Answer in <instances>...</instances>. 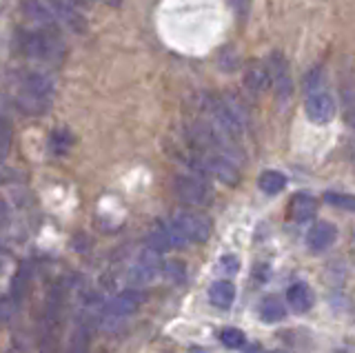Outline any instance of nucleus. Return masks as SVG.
Listing matches in <instances>:
<instances>
[{"label":"nucleus","mask_w":355,"mask_h":353,"mask_svg":"<svg viewBox=\"0 0 355 353\" xmlns=\"http://www.w3.org/2000/svg\"><path fill=\"white\" fill-rule=\"evenodd\" d=\"M18 49L29 60H38L44 64H60L64 58V47L60 42V36L53 34V31H40V29L20 31Z\"/></svg>","instance_id":"obj_2"},{"label":"nucleus","mask_w":355,"mask_h":353,"mask_svg":"<svg viewBox=\"0 0 355 353\" xmlns=\"http://www.w3.org/2000/svg\"><path fill=\"white\" fill-rule=\"evenodd\" d=\"M22 16L33 25V29L58 34V18L53 16L51 7L42 0H22Z\"/></svg>","instance_id":"obj_10"},{"label":"nucleus","mask_w":355,"mask_h":353,"mask_svg":"<svg viewBox=\"0 0 355 353\" xmlns=\"http://www.w3.org/2000/svg\"><path fill=\"white\" fill-rule=\"evenodd\" d=\"M318 214V200L311 193H295L288 203V218L297 225L311 223Z\"/></svg>","instance_id":"obj_13"},{"label":"nucleus","mask_w":355,"mask_h":353,"mask_svg":"<svg viewBox=\"0 0 355 353\" xmlns=\"http://www.w3.org/2000/svg\"><path fill=\"white\" fill-rule=\"evenodd\" d=\"M266 67H269V76H271V87L275 89L277 98L280 101H288L293 94V80H291V69H288V62L282 53H273L266 62Z\"/></svg>","instance_id":"obj_8"},{"label":"nucleus","mask_w":355,"mask_h":353,"mask_svg":"<svg viewBox=\"0 0 355 353\" xmlns=\"http://www.w3.org/2000/svg\"><path fill=\"white\" fill-rule=\"evenodd\" d=\"M53 92L55 89L49 76L40 71H29L18 80L16 107L27 116H42L51 109Z\"/></svg>","instance_id":"obj_1"},{"label":"nucleus","mask_w":355,"mask_h":353,"mask_svg":"<svg viewBox=\"0 0 355 353\" xmlns=\"http://www.w3.org/2000/svg\"><path fill=\"white\" fill-rule=\"evenodd\" d=\"M171 225L180 231L187 242H196V245H202L211 236V220L193 209H182V212L173 214Z\"/></svg>","instance_id":"obj_5"},{"label":"nucleus","mask_w":355,"mask_h":353,"mask_svg":"<svg viewBox=\"0 0 355 353\" xmlns=\"http://www.w3.org/2000/svg\"><path fill=\"white\" fill-rule=\"evenodd\" d=\"M49 5H67V7H87V0H49Z\"/></svg>","instance_id":"obj_29"},{"label":"nucleus","mask_w":355,"mask_h":353,"mask_svg":"<svg viewBox=\"0 0 355 353\" xmlns=\"http://www.w3.org/2000/svg\"><path fill=\"white\" fill-rule=\"evenodd\" d=\"M322 83H324V71L320 67L309 71L306 80H304V87H306V94H313V92H322Z\"/></svg>","instance_id":"obj_27"},{"label":"nucleus","mask_w":355,"mask_h":353,"mask_svg":"<svg viewBox=\"0 0 355 353\" xmlns=\"http://www.w3.org/2000/svg\"><path fill=\"white\" fill-rule=\"evenodd\" d=\"M229 3V7L233 9V12H236L240 18H244L249 14V7H251V0H227Z\"/></svg>","instance_id":"obj_28"},{"label":"nucleus","mask_w":355,"mask_h":353,"mask_svg":"<svg viewBox=\"0 0 355 353\" xmlns=\"http://www.w3.org/2000/svg\"><path fill=\"white\" fill-rule=\"evenodd\" d=\"M244 87L253 94H262L271 87V76L269 67L262 60H251L244 69Z\"/></svg>","instance_id":"obj_14"},{"label":"nucleus","mask_w":355,"mask_h":353,"mask_svg":"<svg viewBox=\"0 0 355 353\" xmlns=\"http://www.w3.org/2000/svg\"><path fill=\"white\" fill-rule=\"evenodd\" d=\"M191 353H209V351H205V349H193Z\"/></svg>","instance_id":"obj_32"},{"label":"nucleus","mask_w":355,"mask_h":353,"mask_svg":"<svg viewBox=\"0 0 355 353\" xmlns=\"http://www.w3.org/2000/svg\"><path fill=\"white\" fill-rule=\"evenodd\" d=\"M236 300V286L229 280H216L209 286V302L218 309H229Z\"/></svg>","instance_id":"obj_16"},{"label":"nucleus","mask_w":355,"mask_h":353,"mask_svg":"<svg viewBox=\"0 0 355 353\" xmlns=\"http://www.w3.org/2000/svg\"><path fill=\"white\" fill-rule=\"evenodd\" d=\"M162 275L169 282H175V284H180L184 282L187 278V267H184V262L180 260H169V262H162Z\"/></svg>","instance_id":"obj_20"},{"label":"nucleus","mask_w":355,"mask_h":353,"mask_svg":"<svg viewBox=\"0 0 355 353\" xmlns=\"http://www.w3.org/2000/svg\"><path fill=\"white\" fill-rule=\"evenodd\" d=\"M218 271L222 273V275H236L238 271H240V260H238V256H233V253H227V256H222L220 260H218Z\"/></svg>","instance_id":"obj_24"},{"label":"nucleus","mask_w":355,"mask_h":353,"mask_svg":"<svg viewBox=\"0 0 355 353\" xmlns=\"http://www.w3.org/2000/svg\"><path fill=\"white\" fill-rule=\"evenodd\" d=\"M11 149V127L7 120L0 116V158H5Z\"/></svg>","instance_id":"obj_26"},{"label":"nucleus","mask_w":355,"mask_h":353,"mask_svg":"<svg viewBox=\"0 0 355 353\" xmlns=\"http://www.w3.org/2000/svg\"><path fill=\"white\" fill-rule=\"evenodd\" d=\"M258 313H260L262 322L273 325V322H280V320H284L286 307L277 295H266V298H262V302L258 307Z\"/></svg>","instance_id":"obj_17"},{"label":"nucleus","mask_w":355,"mask_h":353,"mask_svg":"<svg viewBox=\"0 0 355 353\" xmlns=\"http://www.w3.org/2000/svg\"><path fill=\"white\" fill-rule=\"evenodd\" d=\"M271 353H284V351H271Z\"/></svg>","instance_id":"obj_33"},{"label":"nucleus","mask_w":355,"mask_h":353,"mask_svg":"<svg viewBox=\"0 0 355 353\" xmlns=\"http://www.w3.org/2000/svg\"><path fill=\"white\" fill-rule=\"evenodd\" d=\"M158 275H162L160 253L153 251L151 247H144L127 271V282L131 284V289H142V286L151 284Z\"/></svg>","instance_id":"obj_4"},{"label":"nucleus","mask_w":355,"mask_h":353,"mask_svg":"<svg viewBox=\"0 0 355 353\" xmlns=\"http://www.w3.org/2000/svg\"><path fill=\"white\" fill-rule=\"evenodd\" d=\"M304 112L306 118L315 125H327L336 118V101L331 98V94L322 92H313L306 94V103H304Z\"/></svg>","instance_id":"obj_9"},{"label":"nucleus","mask_w":355,"mask_h":353,"mask_svg":"<svg viewBox=\"0 0 355 353\" xmlns=\"http://www.w3.org/2000/svg\"><path fill=\"white\" fill-rule=\"evenodd\" d=\"M69 353H89V329L85 325H78L71 334Z\"/></svg>","instance_id":"obj_21"},{"label":"nucleus","mask_w":355,"mask_h":353,"mask_svg":"<svg viewBox=\"0 0 355 353\" xmlns=\"http://www.w3.org/2000/svg\"><path fill=\"white\" fill-rule=\"evenodd\" d=\"M105 5H109V7H120L122 5V0H103Z\"/></svg>","instance_id":"obj_31"},{"label":"nucleus","mask_w":355,"mask_h":353,"mask_svg":"<svg viewBox=\"0 0 355 353\" xmlns=\"http://www.w3.org/2000/svg\"><path fill=\"white\" fill-rule=\"evenodd\" d=\"M7 220H9V212H7V205L0 200V229H3L7 225Z\"/></svg>","instance_id":"obj_30"},{"label":"nucleus","mask_w":355,"mask_h":353,"mask_svg":"<svg viewBox=\"0 0 355 353\" xmlns=\"http://www.w3.org/2000/svg\"><path fill=\"white\" fill-rule=\"evenodd\" d=\"M286 302L295 313H306L311 307L315 304L313 289L306 282H295L286 289Z\"/></svg>","instance_id":"obj_15"},{"label":"nucleus","mask_w":355,"mask_h":353,"mask_svg":"<svg viewBox=\"0 0 355 353\" xmlns=\"http://www.w3.org/2000/svg\"><path fill=\"white\" fill-rule=\"evenodd\" d=\"M147 247H151L153 251L158 253H164L169 249H182L187 247V240L180 236V231H178L171 223H153L149 234H147Z\"/></svg>","instance_id":"obj_7"},{"label":"nucleus","mask_w":355,"mask_h":353,"mask_svg":"<svg viewBox=\"0 0 355 353\" xmlns=\"http://www.w3.org/2000/svg\"><path fill=\"white\" fill-rule=\"evenodd\" d=\"M338 240V229L329 220H320L313 227L309 229L306 234V247L315 253H322L333 247V242Z\"/></svg>","instance_id":"obj_12"},{"label":"nucleus","mask_w":355,"mask_h":353,"mask_svg":"<svg viewBox=\"0 0 355 353\" xmlns=\"http://www.w3.org/2000/svg\"><path fill=\"white\" fill-rule=\"evenodd\" d=\"M324 200L333 207L347 209V212H355V196L351 193H336V191H327Z\"/></svg>","instance_id":"obj_23"},{"label":"nucleus","mask_w":355,"mask_h":353,"mask_svg":"<svg viewBox=\"0 0 355 353\" xmlns=\"http://www.w3.org/2000/svg\"><path fill=\"white\" fill-rule=\"evenodd\" d=\"M258 187L266 193V196H277L280 191H284L286 187V175L282 171H275V169H266L260 173L258 178Z\"/></svg>","instance_id":"obj_18"},{"label":"nucleus","mask_w":355,"mask_h":353,"mask_svg":"<svg viewBox=\"0 0 355 353\" xmlns=\"http://www.w3.org/2000/svg\"><path fill=\"white\" fill-rule=\"evenodd\" d=\"M193 169L200 173L214 175L216 180H220L227 187H236L240 182V171L229 156L225 153H214V151H205L198 160H193Z\"/></svg>","instance_id":"obj_3"},{"label":"nucleus","mask_w":355,"mask_h":353,"mask_svg":"<svg viewBox=\"0 0 355 353\" xmlns=\"http://www.w3.org/2000/svg\"><path fill=\"white\" fill-rule=\"evenodd\" d=\"M71 145H73V136H71V131H69V129L58 127V129H53V131H51V136H49V147H51L53 153H58V156H62V153L69 151Z\"/></svg>","instance_id":"obj_19"},{"label":"nucleus","mask_w":355,"mask_h":353,"mask_svg":"<svg viewBox=\"0 0 355 353\" xmlns=\"http://www.w3.org/2000/svg\"><path fill=\"white\" fill-rule=\"evenodd\" d=\"M175 196L189 207H202L211 200V189L209 184L200 178V175L187 173V175H178L173 182Z\"/></svg>","instance_id":"obj_6"},{"label":"nucleus","mask_w":355,"mask_h":353,"mask_svg":"<svg viewBox=\"0 0 355 353\" xmlns=\"http://www.w3.org/2000/svg\"><path fill=\"white\" fill-rule=\"evenodd\" d=\"M142 300H144V295L140 289H127L118 293L116 298H111L105 307H100V311H105L107 318H127L138 311Z\"/></svg>","instance_id":"obj_11"},{"label":"nucleus","mask_w":355,"mask_h":353,"mask_svg":"<svg viewBox=\"0 0 355 353\" xmlns=\"http://www.w3.org/2000/svg\"><path fill=\"white\" fill-rule=\"evenodd\" d=\"M25 293H27V273L25 269H20L14 282H11V298H14V300H22Z\"/></svg>","instance_id":"obj_25"},{"label":"nucleus","mask_w":355,"mask_h":353,"mask_svg":"<svg viewBox=\"0 0 355 353\" xmlns=\"http://www.w3.org/2000/svg\"><path fill=\"white\" fill-rule=\"evenodd\" d=\"M220 342L227 349H242L244 342H247V338H244V334H242L240 329H236V327H225V329L220 331Z\"/></svg>","instance_id":"obj_22"}]
</instances>
